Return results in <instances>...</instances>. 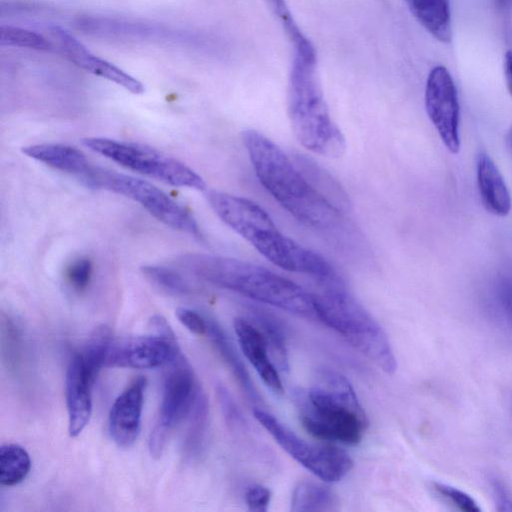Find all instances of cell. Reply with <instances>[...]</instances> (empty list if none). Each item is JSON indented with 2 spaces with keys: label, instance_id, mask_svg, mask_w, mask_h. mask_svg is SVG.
Listing matches in <instances>:
<instances>
[{
  "label": "cell",
  "instance_id": "6da1fadb",
  "mask_svg": "<svg viewBox=\"0 0 512 512\" xmlns=\"http://www.w3.org/2000/svg\"><path fill=\"white\" fill-rule=\"evenodd\" d=\"M242 140L259 182L289 214L303 225L322 231L340 223L339 207L308 180L276 143L252 129L243 131Z\"/></svg>",
  "mask_w": 512,
  "mask_h": 512
},
{
  "label": "cell",
  "instance_id": "7a4b0ae2",
  "mask_svg": "<svg viewBox=\"0 0 512 512\" xmlns=\"http://www.w3.org/2000/svg\"><path fill=\"white\" fill-rule=\"evenodd\" d=\"M206 199L215 214L274 265L314 277L319 283L339 276L330 263L282 234L269 214L255 202L210 190Z\"/></svg>",
  "mask_w": 512,
  "mask_h": 512
},
{
  "label": "cell",
  "instance_id": "3957f363",
  "mask_svg": "<svg viewBox=\"0 0 512 512\" xmlns=\"http://www.w3.org/2000/svg\"><path fill=\"white\" fill-rule=\"evenodd\" d=\"M176 263L211 284L318 321L314 295L264 267L238 259L197 253L181 255Z\"/></svg>",
  "mask_w": 512,
  "mask_h": 512
},
{
  "label": "cell",
  "instance_id": "277c9868",
  "mask_svg": "<svg viewBox=\"0 0 512 512\" xmlns=\"http://www.w3.org/2000/svg\"><path fill=\"white\" fill-rule=\"evenodd\" d=\"M287 110L292 131L304 148L331 158L345 152V138L330 115L317 74L316 52L310 41L294 47Z\"/></svg>",
  "mask_w": 512,
  "mask_h": 512
},
{
  "label": "cell",
  "instance_id": "5b68a950",
  "mask_svg": "<svg viewBox=\"0 0 512 512\" xmlns=\"http://www.w3.org/2000/svg\"><path fill=\"white\" fill-rule=\"evenodd\" d=\"M314 295L318 321L344 337L387 374L397 369L396 357L385 331L347 291L340 277L320 283Z\"/></svg>",
  "mask_w": 512,
  "mask_h": 512
},
{
  "label": "cell",
  "instance_id": "8992f818",
  "mask_svg": "<svg viewBox=\"0 0 512 512\" xmlns=\"http://www.w3.org/2000/svg\"><path fill=\"white\" fill-rule=\"evenodd\" d=\"M85 147L132 171L175 187L204 191L203 178L183 162L154 148L104 137L82 140Z\"/></svg>",
  "mask_w": 512,
  "mask_h": 512
},
{
  "label": "cell",
  "instance_id": "52a82bcc",
  "mask_svg": "<svg viewBox=\"0 0 512 512\" xmlns=\"http://www.w3.org/2000/svg\"><path fill=\"white\" fill-rule=\"evenodd\" d=\"M86 185L123 195L173 229L200 237L199 226L183 206L145 180L91 166L81 178Z\"/></svg>",
  "mask_w": 512,
  "mask_h": 512
},
{
  "label": "cell",
  "instance_id": "ba28073f",
  "mask_svg": "<svg viewBox=\"0 0 512 512\" xmlns=\"http://www.w3.org/2000/svg\"><path fill=\"white\" fill-rule=\"evenodd\" d=\"M165 366L159 416L148 442L150 455L155 459L162 456L173 429L189 415L199 388L180 348Z\"/></svg>",
  "mask_w": 512,
  "mask_h": 512
},
{
  "label": "cell",
  "instance_id": "9c48e42d",
  "mask_svg": "<svg viewBox=\"0 0 512 512\" xmlns=\"http://www.w3.org/2000/svg\"><path fill=\"white\" fill-rule=\"evenodd\" d=\"M253 413L256 420L289 456L324 482H338L352 469L353 461L346 451L332 445L305 441L274 415L261 408L256 407Z\"/></svg>",
  "mask_w": 512,
  "mask_h": 512
},
{
  "label": "cell",
  "instance_id": "30bf717a",
  "mask_svg": "<svg viewBox=\"0 0 512 512\" xmlns=\"http://www.w3.org/2000/svg\"><path fill=\"white\" fill-rule=\"evenodd\" d=\"M154 335L113 340L106 358V367L152 369L165 366L179 349L176 335L161 315L150 319Z\"/></svg>",
  "mask_w": 512,
  "mask_h": 512
},
{
  "label": "cell",
  "instance_id": "8fae6325",
  "mask_svg": "<svg viewBox=\"0 0 512 512\" xmlns=\"http://www.w3.org/2000/svg\"><path fill=\"white\" fill-rule=\"evenodd\" d=\"M293 401L303 427L316 438L356 445L368 426L366 415L344 408L313 404L306 390H294Z\"/></svg>",
  "mask_w": 512,
  "mask_h": 512
},
{
  "label": "cell",
  "instance_id": "7c38bea8",
  "mask_svg": "<svg viewBox=\"0 0 512 512\" xmlns=\"http://www.w3.org/2000/svg\"><path fill=\"white\" fill-rule=\"evenodd\" d=\"M425 107L445 147L457 154L460 150L458 93L449 70L442 65L435 66L428 74Z\"/></svg>",
  "mask_w": 512,
  "mask_h": 512
},
{
  "label": "cell",
  "instance_id": "4fadbf2b",
  "mask_svg": "<svg viewBox=\"0 0 512 512\" xmlns=\"http://www.w3.org/2000/svg\"><path fill=\"white\" fill-rule=\"evenodd\" d=\"M49 34L55 41L59 52L75 66L114 82L133 94H142L144 85L114 64L93 54L82 42L64 28L54 25Z\"/></svg>",
  "mask_w": 512,
  "mask_h": 512
},
{
  "label": "cell",
  "instance_id": "5bb4252c",
  "mask_svg": "<svg viewBox=\"0 0 512 512\" xmlns=\"http://www.w3.org/2000/svg\"><path fill=\"white\" fill-rule=\"evenodd\" d=\"M146 379L138 377L115 399L108 418L109 434L120 448H130L140 429Z\"/></svg>",
  "mask_w": 512,
  "mask_h": 512
},
{
  "label": "cell",
  "instance_id": "9a60e30c",
  "mask_svg": "<svg viewBox=\"0 0 512 512\" xmlns=\"http://www.w3.org/2000/svg\"><path fill=\"white\" fill-rule=\"evenodd\" d=\"M93 381L87 374L80 353L71 358L65 377V398L68 412V432L77 437L89 423L92 413Z\"/></svg>",
  "mask_w": 512,
  "mask_h": 512
},
{
  "label": "cell",
  "instance_id": "2e32d148",
  "mask_svg": "<svg viewBox=\"0 0 512 512\" xmlns=\"http://www.w3.org/2000/svg\"><path fill=\"white\" fill-rule=\"evenodd\" d=\"M77 25L82 31L100 37L184 43L190 40L187 32L182 33L154 24L126 22L103 17H83L78 20Z\"/></svg>",
  "mask_w": 512,
  "mask_h": 512
},
{
  "label": "cell",
  "instance_id": "e0dca14e",
  "mask_svg": "<svg viewBox=\"0 0 512 512\" xmlns=\"http://www.w3.org/2000/svg\"><path fill=\"white\" fill-rule=\"evenodd\" d=\"M234 330L242 352L252 364L264 384L275 394L283 393L279 370L271 359L267 343L250 318L237 317Z\"/></svg>",
  "mask_w": 512,
  "mask_h": 512
},
{
  "label": "cell",
  "instance_id": "ac0fdd59",
  "mask_svg": "<svg viewBox=\"0 0 512 512\" xmlns=\"http://www.w3.org/2000/svg\"><path fill=\"white\" fill-rule=\"evenodd\" d=\"M476 176L482 202L494 215L506 216L511 210V196L494 161L480 153L476 163Z\"/></svg>",
  "mask_w": 512,
  "mask_h": 512
},
{
  "label": "cell",
  "instance_id": "d6986e66",
  "mask_svg": "<svg viewBox=\"0 0 512 512\" xmlns=\"http://www.w3.org/2000/svg\"><path fill=\"white\" fill-rule=\"evenodd\" d=\"M206 335L234 375L249 401L254 404L261 403V397L254 386L248 370L235 349L231 339L228 337L221 325L214 319L207 318Z\"/></svg>",
  "mask_w": 512,
  "mask_h": 512
},
{
  "label": "cell",
  "instance_id": "ffe728a7",
  "mask_svg": "<svg viewBox=\"0 0 512 512\" xmlns=\"http://www.w3.org/2000/svg\"><path fill=\"white\" fill-rule=\"evenodd\" d=\"M22 152L29 158L79 178L91 168L88 159L80 150L65 144L29 145L23 147Z\"/></svg>",
  "mask_w": 512,
  "mask_h": 512
},
{
  "label": "cell",
  "instance_id": "44dd1931",
  "mask_svg": "<svg viewBox=\"0 0 512 512\" xmlns=\"http://www.w3.org/2000/svg\"><path fill=\"white\" fill-rule=\"evenodd\" d=\"M417 21L443 43L452 39L450 0H405Z\"/></svg>",
  "mask_w": 512,
  "mask_h": 512
},
{
  "label": "cell",
  "instance_id": "7402d4cb",
  "mask_svg": "<svg viewBox=\"0 0 512 512\" xmlns=\"http://www.w3.org/2000/svg\"><path fill=\"white\" fill-rule=\"evenodd\" d=\"M338 504L336 494L328 486L301 480L294 487L290 509L293 512H330L336 511Z\"/></svg>",
  "mask_w": 512,
  "mask_h": 512
},
{
  "label": "cell",
  "instance_id": "603a6c76",
  "mask_svg": "<svg viewBox=\"0 0 512 512\" xmlns=\"http://www.w3.org/2000/svg\"><path fill=\"white\" fill-rule=\"evenodd\" d=\"M262 333L272 360L279 371L286 372L289 369L288 351L284 331L280 323L271 315L261 311H252L250 318Z\"/></svg>",
  "mask_w": 512,
  "mask_h": 512
},
{
  "label": "cell",
  "instance_id": "cb8c5ba5",
  "mask_svg": "<svg viewBox=\"0 0 512 512\" xmlns=\"http://www.w3.org/2000/svg\"><path fill=\"white\" fill-rule=\"evenodd\" d=\"M30 469V455L24 447L15 443H6L0 447L1 485L11 487L21 483Z\"/></svg>",
  "mask_w": 512,
  "mask_h": 512
},
{
  "label": "cell",
  "instance_id": "d4e9b609",
  "mask_svg": "<svg viewBox=\"0 0 512 512\" xmlns=\"http://www.w3.org/2000/svg\"><path fill=\"white\" fill-rule=\"evenodd\" d=\"M209 405L207 397L199 386L192 408L188 415L189 425L184 440V451L187 456H196L202 448L205 438Z\"/></svg>",
  "mask_w": 512,
  "mask_h": 512
},
{
  "label": "cell",
  "instance_id": "484cf974",
  "mask_svg": "<svg viewBox=\"0 0 512 512\" xmlns=\"http://www.w3.org/2000/svg\"><path fill=\"white\" fill-rule=\"evenodd\" d=\"M112 341L110 327L104 324L100 325L93 330L83 352L80 353L85 370L93 382L101 368L105 366Z\"/></svg>",
  "mask_w": 512,
  "mask_h": 512
},
{
  "label": "cell",
  "instance_id": "4316f807",
  "mask_svg": "<svg viewBox=\"0 0 512 512\" xmlns=\"http://www.w3.org/2000/svg\"><path fill=\"white\" fill-rule=\"evenodd\" d=\"M140 270L149 283L165 292L175 295H187L191 291L188 280L173 268L144 265Z\"/></svg>",
  "mask_w": 512,
  "mask_h": 512
},
{
  "label": "cell",
  "instance_id": "83f0119b",
  "mask_svg": "<svg viewBox=\"0 0 512 512\" xmlns=\"http://www.w3.org/2000/svg\"><path fill=\"white\" fill-rule=\"evenodd\" d=\"M0 45L38 51H51L54 48L53 43L43 35L29 29L11 25H2L0 27Z\"/></svg>",
  "mask_w": 512,
  "mask_h": 512
},
{
  "label": "cell",
  "instance_id": "f1b7e54d",
  "mask_svg": "<svg viewBox=\"0 0 512 512\" xmlns=\"http://www.w3.org/2000/svg\"><path fill=\"white\" fill-rule=\"evenodd\" d=\"M433 489L438 495L462 511L479 512L481 510L477 502L469 494L456 487L436 482L433 483Z\"/></svg>",
  "mask_w": 512,
  "mask_h": 512
},
{
  "label": "cell",
  "instance_id": "f546056e",
  "mask_svg": "<svg viewBox=\"0 0 512 512\" xmlns=\"http://www.w3.org/2000/svg\"><path fill=\"white\" fill-rule=\"evenodd\" d=\"M216 396L227 425L231 429H238L242 427L244 424V418L229 390L221 383L216 386Z\"/></svg>",
  "mask_w": 512,
  "mask_h": 512
},
{
  "label": "cell",
  "instance_id": "4dcf8cb0",
  "mask_svg": "<svg viewBox=\"0 0 512 512\" xmlns=\"http://www.w3.org/2000/svg\"><path fill=\"white\" fill-rule=\"evenodd\" d=\"M92 275V263L88 258H79L67 271V278L71 286L78 290H84L89 282Z\"/></svg>",
  "mask_w": 512,
  "mask_h": 512
},
{
  "label": "cell",
  "instance_id": "1f68e13d",
  "mask_svg": "<svg viewBox=\"0 0 512 512\" xmlns=\"http://www.w3.org/2000/svg\"><path fill=\"white\" fill-rule=\"evenodd\" d=\"M179 322L195 335H206L207 318L195 310L179 307L175 311Z\"/></svg>",
  "mask_w": 512,
  "mask_h": 512
},
{
  "label": "cell",
  "instance_id": "d6a6232c",
  "mask_svg": "<svg viewBox=\"0 0 512 512\" xmlns=\"http://www.w3.org/2000/svg\"><path fill=\"white\" fill-rule=\"evenodd\" d=\"M271 500L270 490L260 484L250 486L245 493V501L249 510L265 512Z\"/></svg>",
  "mask_w": 512,
  "mask_h": 512
},
{
  "label": "cell",
  "instance_id": "836d02e7",
  "mask_svg": "<svg viewBox=\"0 0 512 512\" xmlns=\"http://www.w3.org/2000/svg\"><path fill=\"white\" fill-rule=\"evenodd\" d=\"M273 11V13L281 21L289 38L295 37L300 34L301 30L295 23L290 10L288 9L285 0H265Z\"/></svg>",
  "mask_w": 512,
  "mask_h": 512
},
{
  "label": "cell",
  "instance_id": "e575fe53",
  "mask_svg": "<svg viewBox=\"0 0 512 512\" xmlns=\"http://www.w3.org/2000/svg\"><path fill=\"white\" fill-rule=\"evenodd\" d=\"M491 485L498 506L497 509L499 511H512V497L504 484L497 479H493Z\"/></svg>",
  "mask_w": 512,
  "mask_h": 512
},
{
  "label": "cell",
  "instance_id": "d590c367",
  "mask_svg": "<svg viewBox=\"0 0 512 512\" xmlns=\"http://www.w3.org/2000/svg\"><path fill=\"white\" fill-rule=\"evenodd\" d=\"M504 75L507 88L512 95V51L508 50L504 56L503 62Z\"/></svg>",
  "mask_w": 512,
  "mask_h": 512
},
{
  "label": "cell",
  "instance_id": "8d00e7d4",
  "mask_svg": "<svg viewBox=\"0 0 512 512\" xmlns=\"http://www.w3.org/2000/svg\"><path fill=\"white\" fill-rule=\"evenodd\" d=\"M507 146L512 154V128L510 129L508 135H507Z\"/></svg>",
  "mask_w": 512,
  "mask_h": 512
},
{
  "label": "cell",
  "instance_id": "74e56055",
  "mask_svg": "<svg viewBox=\"0 0 512 512\" xmlns=\"http://www.w3.org/2000/svg\"><path fill=\"white\" fill-rule=\"evenodd\" d=\"M511 311H512V310H511ZM511 311H510V313H511ZM510 313H509V315H510ZM508 319H509V316H508Z\"/></svg>",
  "mask_w": 512,
  "mask_h": 512
},
{
  "label": "cell",
  "instance_id": "f35d334b",
  "mask_svg": "<svg viewBox=\"0 0 512 512\" xmlns=\"http://www.w3.org/2000/svg\"><path fill=\"white\" fill-rule=\"evenodd\" d=\"M511 407H512V401H511Z\"/></svg>",
  "mask_w": 512,
  "mask_h": 512
}]
</instances>
